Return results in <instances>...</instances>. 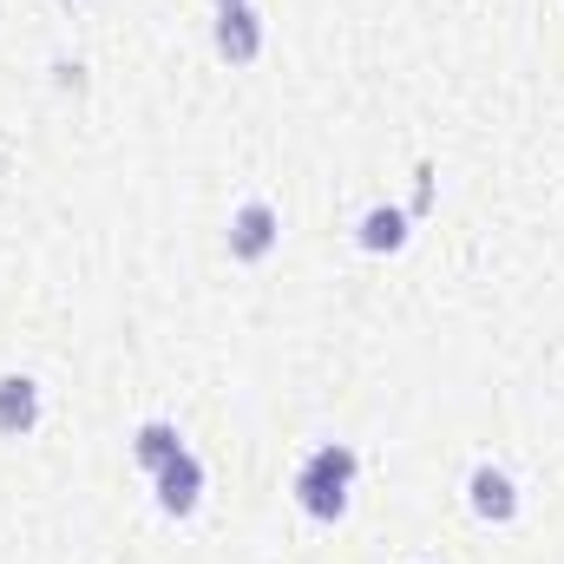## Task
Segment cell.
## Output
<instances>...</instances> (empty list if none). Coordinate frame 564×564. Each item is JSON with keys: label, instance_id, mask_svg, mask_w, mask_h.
<instances>
[{"label": "cell", "instance_id": "cell-1", "mask_svg": "<svg viewBox=\"0 0 564 564\" xmlns=\"http://www.w3.org/2000/svg\"><path fill=\"white\" fill-rule=\"evenodd\" d=\"M355 473H361V459H355V446H341V440H322L302 466H295V506L315 519V525H335L341 512H348V486H355Z\"/></svg>", "mask_w": 564, "mask_h": 564}, {"label": "cell", "instance_id": "cell-2", "mask_svg": "<svg viewBox=\"0 0 564 564\" xmlns=\"http://www.w3.org/2000/svg\"><path fill=\"white\" fill-rule=\"evenodd\" d=\"M466 506H473V519H486V525H512V519H519V486H512V473L492 466V459H479V466L466 473Z\"/></svg>", "mask_w": 564, "mask_h": 564}, {"label": "cell", "instance_id": "cell-3", "mask_svg": "<svg viewBox=\"0 0 564 564\" xmlns=\"http://www.w3.org/2000/svg\"><path fill=\"white\" fill-rule=\"evenodd\" d=\"M276 243H282V217L263 197H250V204L230 217V257H237V263H263Z\"/></svg>", "mask_w": 564, "mask_h": 564}, {"label": "cell", "instance_id": "cell-4", "mask_svg": "<svg viewBox=\"0 0 564 564\" xmlns=\"http://www.w3.org/2000/svg\"><path fill=\"white\" fill-rule=\"evenodd\" d=\"M151 486H158V506H164L171 519H191V512H197V499H204V459L184 446L171 466H158V473H151Z\"/></svg>", "mask_w": 564, "mask_h": 564}, {"label": "cell", "instance_id": "cell-5", "mask_svg": "<svg viewBox=\"0 0 564 564\" xmlns=\"http://www.w3.org/2000/svg\"><path fill=\"white\" fill-rule=\"evenodd\" d=\"M217 53H224L230 66H250V59L263 53V20H257L250 0H243V7H217Z\"/></svg>", "mask_w": 564, "mask_h": 564}, {"label": "cell", "instance_id": "cell-6", "mask_svg": "<svg viewBox=\"0 0 564 564\" xmlns=\"http://www.w3.org/2000/svg\"><path fill=\"white\" fill-rule=\"evenodd\" d=\"M408 224H414V217H408L401 204H368L361 224H355V243H361L368 257H394V250L408 243Z\"/></svg>", "mask_w": 564, "mask_h": 564}, {"label": "cell", "instance_id": "cell-7", "mask_svg": "<svg viewBox=\"0 0 564 564\" xmlns=\"http://www.w3.org/2000/svg\"><path fill=\"white\" fill-rule=\"evenodd\" d=\"M40 426V381L33 375H0V440H20Z\"/></svg>", "mask_w": 564, "mask_h": 564}, {"label": "cell", "instance_id": "cell-8", "mask_svg": "<svg viewBox=\"0 0 564 564\" xmlns=\"http://www.w3.org/2000/svg\"><path fill=\"white\" fill-rule=\"evenodd\" d=\"M177 453H184V440H177V426H171V421H144L139 433H132V459H139L144 473L171 466Z\"/></svg>", "mask_w": 564, "mask_h": 564}, {"label": "cell", "instance_id": "cell-9", "mask_svg": "<svg viewBox=\"0 0 564 564\" xmlns=\"http://www.w3.org/2000/svg\"><path fill=\"white\" fill-rule=\"evenodd\" d=\"M217 7H243V0H217Z\"/></svg>", "mask_w": 564, "mask_h": 564}]
</instances>
